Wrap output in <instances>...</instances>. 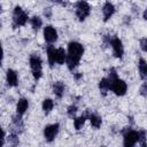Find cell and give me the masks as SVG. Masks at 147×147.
Masks as SVG:
<instances>
[{"instance_id": "cell-1", "label": "cell", "mask_w": 147, "mask_h": 147, "mask_svg": "<svg viewBox=\"0 0 147 147\" xmlns=\"http://www.w3.org/2000/svg\"><path fill=\"white\" fill-rule=\"evenodd\" d=\"M83 53H84V47L82 46V44L77 42V41H71L69 45H68V54H67V65H68V69L69 70H74L82 56H83Z\"/></svg>"}, {"instance_id": "cell-2", "label": "cell", "mask_w": 147, "mask_h": 147, "mask_svg": "<svg viewBox=\"0 0 147 147\" xmlns=\"http://www.w3.org/2000/svg\"><path fill=\"white\" fill-rule=\"evenodd\" d=\"M29 62H30V67H31V71L34 80L40 79V77L42 76V61L40 56L38 54H31Z\"/></svg>"}, {"instance_id": "cell-3", "label": "cell", "mask_w": 147, "mask_h": 147, "mask_svg": "<svg viewBox=\"0 0 147 147\" xmlns=\"http://www.w3.org/2000/svg\"><path fill=\"white\" fill-rule=\"evenodd\" d=\"M28 22V15L21 8V7H15L14 11H13V26L14 28H18L24 25Z\"/></svg>"}, {"instance_id": "cell-4", "label": "cell", "mask_w": 147, "mask_h": 147, "mask_svg": "<svg viewBox=\"0 0 147 147\" xmlns=\"http://www.w3.org/2000/svg\"><path fill=\"white\" fill-rule=\"evenodd\" d=\"M110 90L116 94V95H124L126 93V90H127V85L126 83L123 80V79H119L118 77L110 80Z\"/></svg>"}, {"instance_id": "cell-5", "label": "cell", "mask_w": 147, "mask_h": 147, "mask_svg": "<svg viewBox=\"0 0 147 147\" xmlns=\"http://www.w3.org/2000/svg\"><path fill=\"white\" fill-rule=\"evenodd\" d=\"M139 139V131H134L132 129H126L124 131V146L132 147L138 142Z\"/></svg>"}, {"instance_id": "cell-6", "label": "cell", "mask_w": 147, "mask_h": 147, "mask_svg": "<svg viewBox=\"0 0 147 147\" xmlns=\"http://www.w3.org/2000/svg\"><path fill=\"white\" fill-rule=\"evenodd\" d=\"M90 11H91V7L88 6V3L86 1L80 0V1L77 2V5H76V15L79 18V21H84L90 15Z\"/></svg>"}, {"instance_id": "cell-7", "label": "cell", "mask_w": 147, "mask_h": 147, "mask_svg": "<svg viewBox=\"0 0 147 147\" xmlns=\"http://www.w3.org/2000/svg\"><path fill=\"white\" fill-rule=\"evenodd\" d=\"M59 130H60L59 123H54V124H51V125L45 126V129H44V137H45V139L48 142L53 141L55 139L56 134L59 133Z\"/></svg>"}, {"instance_id": "cell-8", "label": "cell", "mask_w": 147, "mask_h": 147, "mask_svg": "<svg viewBox=\"0 0 147 147\" xmlns=\"http://www.w3.org/2000/svg\"><path fill=\"white\" fill-rule=\"evenodd\" d=\"M110 46L113 47L114 55H115L116 57H119V59H121V57L123 56V54H124V47H123V44H122L121 39L114 36V38H113V41H111V45H110Z\"/></svg>"}, {"instance_id": "cell-9", "label": "cell", "mask_w": 147, "mask_h": 147, "mask_svg": "<svg viewBox=\"0 0 147 147\" xmlns=\"http://www.w3.org/2000/svg\"><path fill=\"white\" fill-rule=\"evenodd\" d=\"M44 38L48 44H52L54 41H56L57 39V32L55 30V28H53L52 25H47L44 29Z\"/></svg>"}, {"instance_id": "cell-10", "label": "cell", "mask_w": 147, "mask_h": 147, "mask_svg": "<svg viewBox=\"0 0 147 147\" xmlns=\"http://www.w3.org/2000/svg\"><path fill=\"white\" fill-rule=\"evenodd\" d=\"M115 13V7L111 2H106L103 8H102V14H103V21L107 22Z\"/></svg>"}, {"instance_id": "cell-11", "label": "cell", "mask_w": 147, "mask_h": 147, "mask_svg": "<svg viewBox=\"0 0 147 147\" xmlns=\"http://www.w3.org/2000/svg\"><path fill=\"white\" fill-rule=\"evenodd\" d=\"M6 79H7V84L8 86H16L17 82H18V77L17 74L13 70V69H8L7 70V75H6Z\"/></svg>"}, {"instance_id": "cell-12", "label": "cell", "mask_w": 147, "mask_h": 147, "mask_svg": "<svg viewBox=\"0 0 147 147\" xmlns=\"http://www.w3.org/2000/svg\"><path fill=\"white\" fill-rule=\"evenodd\" d=\"M13 125H14V130H13V132H16V133H18V132H21L22 130H23V119H22V115H20V114H17L16 113V115L13 117Z\"/></svg>"}, {"instance_id": "cell-13", "label": "cell", "mask_w": 147, "mask_h": 147, "mask_svg": "<svg viewBox=\"0 0 147 147\" xmlns=\"http://www.w3.org/2000/svg\"><path fill=\"white\" fill-rule=\"evenodd\" d=\"M55 57H56V48L52 45H49L47 47V59H48V63L51 67H53L56 62H55Z\"/></svg>"}, {"instance_id": "cell-14", "label": "cell", "mask_w": 147, "mask_h": 147, "mask_svg": "<svg viewBox=\"0 0 147 147\" xmlns=\"http://www.w3.org/2000/svg\"><path fill=\"white\" fill-rule=\"evenodd\" d=\"M53 93L57 98H62L64 94V84L62 82H55L53 84Z\"/></svg>"}, {"instance_id": "cell-15", "label": "cell", "mask_w": 147, "mask_h": 147, "mask_svg": "<svg viewBox=\"0 0 147 147\" xmlns=\"http://www.w3.org/2000/svg\"><path fill=\"white\" fill-rule=\"evenodd\" d=\"M28 107H29V102H28V100L24 99V98H22V99H20L18 102H17L16 113L20 114V115H23V114L28 110Z\"/></svg>"}, {"instance_id": "cell-16", "label": "cell", "mask_w": 147, "mask_h": 147, "mask_svg": "<svg viewBox=\"0 0 147 147\" xmlns=\"http://www.w3.org/2000/svg\"><path fill=\"white\" fill-rule=\"evenodd\" d=\"M99 90H100V92H101L102 95H106L107 92L110 90V80L108 79V77L107 78H102L100 80V83H99Z\"/></svg>"}, {"instance_id": "cell-17", "label": "cell", "mask_w": 147, "mask_h": 147, "mask_svg": "<svg viewBox=\"0 0 147 147\" xmlns=\"http://www.w3.org/2000/svg\"><path fill=\"white\" fill-rule=\"evenodd\" d=\"M87 115H88V111H86L84 115H82V116H79V117L74 118V126H75L76 130H80V129H82V126L84 125L85 121L88 118Z\"/></svg>"}, {"instance_id": "cell-18", "label": "cell", "mask_w": 147, "mask_h": 147, "mask_svg": "<svg viewBox=\"0 0 147 147\" xmlns=\"http://www.w3.org/2000/svg\"><path fill=\"white\" fill-rule=\"evenodd\" d=\"M87 117H88V119H90V122H91L92 126H94L95 129H99V127L101 126L102 119H101V117H100V116H98L96 114H91V113H88Z\"/></svg>"}, {"instance_id": "cell-19", "label": "cell", "mask_w": 147, "mask_h": 147, "mask_svg": "<svg viewBox=\"0 0 147 147\" xmlns=\"http://www.w3.org/2000/svg\"><path fill=\"white\" fill-rule=\"evenodd\" d=\"M138 68H139L140 78H141V79H147V62H146L144 59H140V60H139Z\"/></svg>"}, {"instance_id": "cell-20", "label": "cell", "mask_w": 147, "mask_h": 147, "mask_svg": "<svg viewBox=\"0 0 147 147\" xmlns=\"http://www.w3.org/2000/svg\"><path fill=\"white\" fill-rule=\"evenodd\" d=\"M67 61V53L63 48H56V57L55 62L59 64H63Z\"/></svg>"}, {"instance_id": "cell-21", "label": "cell", "mask_w": 147, "mask_h": 147, "mask_svg": "<svg viewBox=\"0 0 147 147\" xmlns=\"http://www.w3.org/2000/svg\"><path fill=\"white\" fill-rule=\"evenodd\" d=\"M30 23H31V26L33 28V30H36V31L39 30L42 25V21L38 16H33L32 18H30Z\"/></svg>"}, {"instance_id": "cell-22", "label": "cell", "mask_w": 147, "mask_h": 147, "mask_svg": "<svg viewBox=\"0 0 147 147\" xmlns=\"http://www.w3.org/2000/svg\"><path fill=\"white\" fill-rule=\"evenodd\" d=\"M54 107V102L52 99H45L44 102H42V110L45 114H48Z\"/></svg>"}, {"instance_id": "cell-23", "label": "cell", "mask_w": 147, "mask_h": 147, "mask_svg": "<svg viewBox=\"0 0 147 147\" xmlns=\"http://www.w3.org/2000/svg\"><path fill=\"white\" fill-rule=\"evenodd\" d=\"M8 140H9V142H10L13 146L18 145V142H20V140H18V133L11 132V133L8 136Z\"/></svg>"}, {"instance_id": "cell-24", "label": "cell", "mask_w": 147, "mask_h": 147, "mask_svg": "<svg viewBox=\"0 0 147 147\" xmlns=\"http://www.w3.org/2000/svg\"><path fill=\"white\" fill-rule=\"evenodd\" d=\"M77 110H78V107L76 106V105H71V106H69L68 107V110H67V114H68V116L69 117H72L74 118V116H75V114L77 113Z\"/></svg>"}, {"instance_id": "cell-25", "label": "cell", "mask_w": 147, "mask_h": 147, "mask_svg": "<svg viewBox=\"0 0 147 147\" xmlns=\"http://www.w3.org/2000/svg\"><path fill=\"white\" fill-rule=\"evenodd\" d=\"M140 48L144 52H147V38H141L140 39Z\"/></svg>"}, {"instance_id": "cell-26", "label": "cell", "mask_w": 147, "mask_h": 147, "mask_svg": "<svg viewBox=\"0 0 147 147\" xmlns=\"http://www.w3.org/2000/svg\"><path fill=\"white\" fill-rule=\"evenodd\" d=\"M140 94L141 95H144V96H146L147 95V83H144L142 85H141V87H140Z\"/></svg>"}, {"instance_id": "cell-27", "label": "cell", "mask_w": 147, "mask_h": 147, "mask_svg": "<svg viewBox=\"0 0 147 147\" xmlns=\"http://www.w3.org/2000/svg\"><path fill=\"white\" fill-rule=\"evenodd\" d=\"M44 15H45L47 18H49V17L52 16V8H49V7L45 8V10H44Z\"/></svg>"}, {"instance_id": "cell-28", "label": "cell", "mask_w": 147, "mask_h": 147, "mask_svg": "<svg viewBox=\"0 0 147 147\" xmlns=\"http://www.w3.org/2000/svg\"><path fill=\"white\" fill-rule=\"evenodd\" d=\"M82 76H83V75H82V74H79V72L74 74V77H75V79H76V80H78L79 78H82Z\"/></svg>"}, {"instance_id": "cell-29", "label": "cell", "mask_w": 147, "mask_h": 147, "mask_svg": "<svg viewBox=\"0 0 147 147\" xmlns=\"http://www.w3.org/2000/svg\"><path fill=\"white\" fill-rule=\"evenodd\" d=\"M142 16H144V20H146V21H147V9H145V11H144Z\"/></svg>"}]
</instances>
